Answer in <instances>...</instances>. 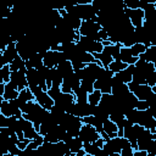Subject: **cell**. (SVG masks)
<instances>
[{"label":"cell","instance_id":"obj_1","mask_svg":"<svg viewBox=\"0 0 156 156\" xmlns=\"http://www.w3.org/2000/svg\"><path fill=\"white\" fill-rule=\"evenodd\" d=\"M77 44L85 51L95 54V52H102L104 51V44L102 41H98V40H93L91 38L87 37V35H80L79 40L77 41Z\"/></svg>","mask_w":156,"mask_h":156},{"label":"cell","instance_id":"obj_2","mask_svg":"<svg viewBox=\"0 0 156 156\" xmlns=\"http://www.w3.org/2000/svg\"><path fill=\"white\" fill-rule=\"evenodd\" d=\"M32 91H33V94H34V100L39 104V105H41L44 108H46V110H49L50 111V108L55 105V100L52 99V98H50V95L48 94V91L46 90H43L41 88H39V87H37V88H34V89H30Z\"/></svg>","mask_w":156,"mask_h":156},{"label":"cell","instance_id":"obj_3","mask_svg":"<svg viewBox=\"0 0 156 156\" xmlns=\"http://www.w3.org/2000/svg\"><path fill=\"white\" fill-rule=\"evenodd\" d=\"M18 50H17V45L16 41H11L5 50L0 51V67H2L4 65H9L11 63L17 56H18Z\"/></svg>","mask_w":156,"mask_h":156},{"label":"cell","instance_id":"obj_4","mask_svg":"<svg viewBox=\"0 0 156 156\" xmlns=\"http://www.w3.org/2000/svg\"><path fill=\"white\" fill-rule=\"evenodd\" d=\"M78 136L83 140V143H93V141H96L101 135L94 126L88 124V123H83V126L80 127V132H79Z\"/></svg>","mask_w":156,"mask_h":156},{"label":"cell","instance_id":"obj_5","mask_svg":"<svg viewBox=\"0 0 156 156\" xmlns=\"http://www.w3.org/2000/svg\"><path fill=\"white\" fill-rule=\"evenodd\" d=\"M102 150L105 152L106 156H112L115 154L121 155V150H122V136H115V138H110L105 141Z\"/></svg>","mask_w":156,"mask_h":156},{"label":"cell","instance_id":"obj_6","mask_svg":"<svg viewBox=\"0 0 156 156\" xmlns=\"http://www.w3.org/2000/svg\"><path fill=\"white\" fill-rule=\"evenodd\" d=\"M124 13L129 17L132 24L135 28L143 26L144 18H145V13H144V10L143 9H129V7H126L124 6Z\"/></svg>","mask_w":156,"mask_h":156},{"label":"cell","instance_id":"obj_7","mask_svg":"<svg viewBox=\"0 0 156 156\" xmlns=\"http://www.w3.org/2000/svg\"><path fill=\"white\" fill-rule=\"evenodd\" d=\"M138 124H140V126H143V127L150 129L151 133H156V119L152 117V115L150 113L149 108H147V110L139 111Z\"/></svg>","mask_w":156,"mask_h":156},{"label":"cell","instance_id":"obj_8","mask_svg":"<svg viewBox=\"0 0 156 156\" xmlns=\"http://www.w3.org/2000/svg\"><path fill=\"white\" fill-rule=\"evenodd\" d=\"M10 82H12L17 89L21 91L26 88H28V82H27V76L24 71H13L11 72V79Z\"/></svg>","mask_w":156,"mask_h":156},{"label":"cell","instance_id":"obj_9","mask_svg":"<svg viewBox=\"0 0 156 156\" xmlns=\"http://www.w3.org/2000/svg\"><path fill=\"white\" fill-rule=\"evenodd\" d=\"M73 102H76V96H74L73 93H61V95L58 96V99L55 101L56 105L61 106L65 110H67V107L69 105H72Z\"/></svg>","mask_w":156,"mask_h":156},{"label":"cell","instance_id":"obj_10","mask_svg":"<svg viewBox=\"0 0 156 156\" xmlns=\"http://www.w3.org/2000/svg\"><path fill=\"white\" fill-rule=\"evenodd\" d=\"M111 79H112V78H111ZM111 79L104 78V77H99V78L94 82V89H99L101 93H111V91H112Z\"/></svg>","mask_w":156,"mask_h":156},{"label":"cell","instance_id":"obj_11","mask_svg":"<svg viewBox=\"0 0 156 156\" xmlns=\"http://www.w3.org/2000/svg\"><path fill=\"white\" fill-rule=\"evenodd\" d=\"M18 95H20V90L12 82H9L5 84V91L1 96L4 100H12V99L18 98Z\"/></svg>","mask_w":156,"mask_h":156},{"label":"cell","instance_id":"obj_12","mask_svg":"<svg viewBox=\"0 0 156 156\" xmlns=\"http://www.w3.org/2000/svg\"><path fill=\"white\" fill-rule=\"evenodd\" d=\"M152 91H154V90H152V87H150L149 84H138L136 88H135V90H134L133 93L136 95V98H138L139 100H146V98H147Z\"/></svg>","mask_w":156,"mask_h":156},{"label":"cell","instance_id":"obj_13","mask_svg":"<svg viewBox=\"0 0 156 156\" xmlns=\"http://www.w3.org/2000/svg\"><path fill=\"white\" fill-rule=\"evenodd\" d=\"M57 52H58V50H57V51H55V50H48L46 54H45L44 57H43V62H44V65L48 66V67H50V68L56 67L57 63H58V60H57Z\"/></svg>","mask_w":156,"mask_h":156},{"label":"cell","instance_id":"obj_14","mask_svg":"<svg viewBox=\"0 0 156 156\" xmlns=\"http://www.w3.org/2000/svg\"><path fill=\"white\" fill-rule=\"evenodd\" d=\"M83 147L87 151V155H90V156H102V155H105L102 147L98 146L95 144V141H93V143H84Z\"/></svg>","mask_w":156,"mask_h":156},{"label":"cell","instance_id":"obj_15","mask_svg":"<svg viewBox=\"0 0 156 156\" xmlns=\"http://www.w3.org/2000/svg\"><path fill=\"white\" fill-rule=\"evenodd\" d=\"M44 65V62H43V56L41 55H39L38 52L37 54H34L33 56H30L28 60H26V67H27V69L28 68H40L41 66Z\"/></svg>","mask_w":156,"mask_h":156},{"label":"cell","instance_id":"obj_16","mask_svg":"<svg viewBox=\"0 0 156 156\" xmlns=\"http://www.w3.org/2000/svg\"><path fill=\"white\" fill-rule=\"evenodd\" d=\"M56 68L58 69V72L62 74V77H63V78H65V77H67V76H69V74H72V73L74 72L71 60H65V61L60 62V63L56 66Z\"/></svg>","mask_w":156,"mask_h":156},{"label":"cell","instance_id":"obj_17","mask_svg":"<svg viewBox=\"0 0 156 156\" xmlns=\"http://www.w3.org/2000/svg\"><path fill=\"white\" fill-rule=\"evenodd\" d=\"M104 130L107 133L108 138L118 136V127H117V124H116L113 121H111L110 118L104 122Z\"/></svg>","mask_w":156,"mask_h":156},{"label":"cell","instance_id":"obj_18","mask_svg":"<svg viewBox=\"0 0 156 156\" xmlns=\"http://www.w3.org/2000/svg\"><path fill=\"white\" fill-rule=\"evenodd\" d=\"M139 58L145 60L147 62H154L156 60V45H152L151 44L150 46H147L146 50H145V52H143V54L139 55Z\"/></svg>","mask_w":156,"mask_h":156},{"label":"cell","instance_id":"obj_19","mask_svg":"<svg viewBox=\"0 0 156 156\" xmlns=\"http://www.w3.org/2000/svg\"><path fill=\"white\" fill-rule=\"evenodd\" d=\"M9 65H10V69H11V72H13V71H24V72H27L26 60H23L20 55H18L11 63H9Z\"/></svg>","mask_w":156,"mask_h":156},{"label":"cell","instance_id":"obj_20","mask_svg":"<svg viewBox=\"0 0 156 156\" xmlns=\"http://www.w3.org/2000/svg\"><path fill=\"white\" fill-rule=\"evenodd\" d=\"M130 90L128 88V84L127 83H121V84H117V85H113L112 87V94L116 96V98H123L126 94H128Z\"/></svg>","mask_w":156,"mask_h":156},{"label":"cell","instance_id":"obj_21","mask_svg":"<svg viewBox=\"0 0 156 156\" xmlns=\"http://www.w3.org/2000/svg\"><path fill=\"white\" fill-rule=\"evenodd\" d=\"M94 56H95L96 60H99V61L101 62V65H102L104 67H108V65L113 61V57H112L111 55L104 52V51H102V52H95Z\"/></svg>","mask_w":156,"mask_h":156},{"label":"cell","instance_id":"obj_22","mask_svg":"<svg viewBox=\"0 0 156 156\" xmlns=\"http://www.w3.org/2000/svg\"><path fill=\"white\" fill-rule=\"evenodd\" d=\"M83 145H84V143H83V140L79 136L72 138L71 141L68 143V146H69V150H71L72 154H77V151L83 147Z\"/></svg>","mask_w":156,"mask_h":156},{"label":"cell","instance_id":"obj_23","mask_svg":"<svg viewBox=\"0 0 156 156\" xmlns=\"http://www.w3.org/2000/svg\"><path fill=\"white\" fill-rule=\"evenodd\" d=\"M11 79V69L10 65H4L0 67V83H9Z\"/></svg>","mask_w":156,"mask_h":156},{"label":"cell","instance_id":"obj_24","mask_svg":"<svg viewBox=\"0 0 156 156\" xmlns=\"http://www.w3.org/2000/svg\"><path fill=\"white\" fill-rule=\"evenodd\" d=\"M101 96H102V93L99 89H94L91 93L88 94V102L91 105H99Z\"/></svg>","mask_w":156,"mask_h":156},{"label":"cell","instance_id":"obj_25","mask_svg":"<svg viewBox=\"0 0 156 156\" xmlns=\"http://www.w3.org/2000/svg\"><path fill=\"white\" fill-rule=\"evenodd\" d=\"M127 66H128V63H126V62H123V61H121V60H113V61L108 65V68H110L113 73H117V72L123 71Z\"/></svg>","mask_w":156,"mask_h":156},{"label":"cell","instance_id":"obj_26","mask_svg":"<svg viewBox=\"0 0 156 156\" xmlns=\"http://www.w3.org/2000/svg\"><path fill=\"white\" fill-rule=\"evenodd\" d=\"M132 57H133V54H132L130 48L122 46L121 48V51H119V58H121V61H123L126 63H129V61L132 60Z\"/></svg>","mask_w":156,"mask_h":156},{"label":"cell","instance_id":"obj_27","mask_svg":"<svg viewBox=\"0 0 156 156\" xmlns=\"http://www.w3.org/2000/svg\"><path fill=\"white\" fill-rule=\"evenodd\" d=\"M73 94L76 96V101H78V102H85V101H88V94L89 93L87 90H84L82 87L77 88L73 91Z\"/></svg>","mask_w":156,"mask_h":156},{"label":"cell","instance_id":"obj_28","mask_svg":"<svg viewBox=\"0 0 156 156\" xmlns=\"http://www.w3.org/2000/svg\"><path fill=\"white\" fill-rule=\"evenodd\" d=\"M146 48H147V46H146L145 44L136 41L135 44H133V45L130 46V50H132V54H133V56H136V57H139V55H140V54L145 52Z\"/></svg>","mask_w":156,"mask_h":156},{"label":"cell","instance_id":"obj_29","mask_svg":"<svg viewBox=\"0 0 156 156\" xmlns=\"http://www.w3.org/2000/svg\"><path fill=\"white\" fill-rule=\"evenodd\" d=\"M126 118H127L130 123H133V124L138 123V119H139V110H136V108H130L129 111L126 112Z\"/></svg>","mask_w":156,"mask_h":156},{"label":"cell","instance_id":"obj_30","mask_svg":"<svg viewBox=\"0 0 156 156\" xmlns=\"http://www.w3.org/2000/svg\"><path fill=\"white\" fill-rule=\"evenodd\" d=\"M94 82H95V80H93V79L84 78V79H82V82H80V87H82L84 90H87L88 93H91V91L94 90Z\"/></svg>","mask_w":156,"mask_h":156},{"label":"cell","instance_id":"obj_31","mask_svg":"<svg viewBox=\"0 0 156 156\" xmlns=\"http://www.w3.org/2000/svg\"><path fill=\"white\" fill-rule=\"evenodd\" d=\"M61 87H57V85H51V88L48 89V94L50 95V98H52L55 101L58 99V96L61 95Z\"/></svg>","mask_w":156,"mask_h":156},{"label":"cell","instance_id":"obj_32","mask_svg":"<svg viewBox=\"0 0 156 156\" xmlns=\"http://www.w3.org/2000/svg\"><path fill=\"white\" fill-rule=\"evenodd\" d=\"M66 7V0H50V9L63 10Z\"/></svg>","mask_w":156,"mask_h":156},{"label":"cell","instance_id":"obj_33","mask_svg":"<svg viewBox=\"0 0 156 156\" xmlns=\"http://www.w3.org/2000/svg\"><path fill=\"white\" fill-rule=\"evenodd\" d=\"M124 6L129 9H140V1L139 0H123Z\"/></svg>","mask_w":156,"mask_h":156},{"label":"cell","instance_id":"obj_34","mask_svg":"<svg viewBox=\"0 0 156 156\" xmlns=\"http://www.w3.org/2000/svg\"><path fill=\"white\" fill-rule=\"evenodd\" d=\"M71 62H72V66H73L74 72L78 71V69H82V68H84V67L87 66L84 62H80V61H78V60H72Z\"/></svg>","mask_w":156,"mask_h":156},{"label":"cell","instance_id":"obj_35","mask_svg":"<svg viewBox=\"0 0 156 156\" xmlns=\"http://www.w3.org/2000/svg\"><path fill=\"white\" fill-rule=\"evenodd\" d=\"M121 156H134V149L132 146L123 147L121 150Z\"/></svg>","mask_w":156,"mask_h":156},{"label":"cell","instance_id":"obj_36","mask_svg":"<svg viewBox=\"0 0 156 156\" xmlns=\"http://www.w3.org/2000/svg\"><path fill=\"white\" fill-rule=\"evenodd\" d=\"M136 110L139 111H143V110H147L149 108V104L146 102V100H138V104H136Z\"/></svg>","mask_w":156,"mask_h":156},{"label":"cell","instance_id":"obj_37","mask_svg":"<svg viewBox=\"0 0 156 156\" xmlns=\"http://www.w3.org/2000/svg\"><path fill=\"white\" fill-rule=\"evenodd\" d=\"M146 102L149 104V106H151V105H154V104L156 102V93H155V91H152V93L146 98Z\"/></svg>","mask_w":156,"mask_h":156},{"label":"cell","instance_id":"obj_38","mask_svg":"<svg viewBox=\"0 0 156 156\" xmlns=\"http://www.w3.org/2000/svg\"><path fill=\"white\" fill-rule=\"evenodd\" d=\"M99 37H100V40H101V41H102V40H106V39H108V33L106 32V29L101 28V29L99 30Z\"/></svg>","mask_w":156,"mask_h":156},{"label":"cell","instance_id":"obj_39","mask_svg":"<svg viewBox=\"0 0 156 156\" xmlns=\"http://www.w3.org/2000/svg\"><path fill=\"white\" fill-rule=\"evenodd\" d=\"M61 91H62V93H73L72 88H71L68 84L63 83V82H62V84H61Z\"/></svg>","mask_w":156,"mask_h":156},{"label":"cell","instance_id":"obj_40","mask_svg":"<svg viewBox=\"0 0 156 156\" xmlns=\"http://www.w3.org/2000/svg\"><path fill=\"white\" fill-rule=\"evenodd\" d=\"M149 111H150V113L152 115V117L156 119V102H155L154 105L149 106Z\"/></svg>","mask_w":156,"mask_h":156},{"label":"cell","instance_id":"obj_41","mask_svg":"<svg viewBox=\"0 0 156 156\" xmlns=\"http://www.w3.org/2000/svg\"><path fill=\"white\" fill-rule=\"evenodd\" d=\"M78 5V0H66V7Z\"/></svg>","mask_w":156,"mask_h":156},{"label":"cell","instance_id":"obj_42","mask_svg":"<svg viewBox=\"0 0 156 156\" xmlns=\"http://www.w3.org/2000/svg\"><path fill=\"white\" fill-rule=\"evenodd\" d=\"M76 156H87V151L84 150V147H82L80 150H78L77 154H76Z\"/></svg>","mask_w":156,"mask_h":156},{"label":"cell","instance_id":"obj_43","mask_svg":"<svg viewBox=\"0 0 156 156\" xmlns=\"http://www.w3.org/2000/svg\"><path fill=\"white\" fill-rule=\"evenodd\" d=\"M155 22H156V15H155Z\"/></svg>","mask_w":156,"mask_h":156},{"label":"cell","instance_id":"obj_44","mask_svg":"<svg viewBox=\"0 0 156 156\" xmlns=\"http://www.w3.org/2000/svg\"><path fill=\"white\" fill-rule=\"evenodd\" d=\"M154 5H155V7H156V1H155V4H154Z\"/></svg>","mask_w":156,"mask_h":156}]
</instances>
